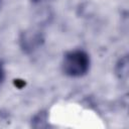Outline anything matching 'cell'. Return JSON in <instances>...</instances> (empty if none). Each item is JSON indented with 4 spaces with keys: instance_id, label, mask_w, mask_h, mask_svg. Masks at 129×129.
<instances>
[{
    "instance_id": "obj_1",
    "label": "cell",
    "mask_w": 129,
    "mask_h": 129,
    "mask_svg": "<svg viewBox=\"0 0 129 129\" xmlns=\"http://www.w3.org/2000/svg\"><path fill=\"white\" fill-rule=\"evenodd\" d=\"M62 71L67 76L79 78L86 75L90 69L89 54L82 49H75L66 53L62 64Z\"/></svg>"
},
{
    "instance_id": "obj_2",
    "label": "cell",
    "mask_w": 129,
    "mask_h": 129,
    "mask_svg": "<svg viewBox=\"0 0 129 129\" xmlns=\"http://www.w3.org/2000/svg\"><path fill=\"white\" fill-rule=\"evenodd\" d=\"M43 35L42 32L37 30V29H28L25 30L20 38H19V43L21 48L25 52H33L36 49H38L41 44L43 43Z\"/></svg>"
},
{
    "instance_id": "obj_3",
    "label": "cell",
    "mask_w": 129,
    "mask_h": 129,
    "mask_svg": "<svg viewBox=\"0 0 129 129\" xmlns=\"http://www.w3.org/2000/svg\"><path fill=\"white\" fill-rule=\"evenodd\" d=\"M128 56H121L115 66V73L120 80H127L128 77Z\"/></svg>"
},
{
    "instance_id": "obj_4",
    "label": "cell",
    "mask_w": 129,
    "mask_h": 129,
    "mask_svg": "<svg viewBox=\"0 0 129 129\" xmlns=\"http://www.w3.org/2000/svg\"><path fill=\"white\" fill-rule=\"evenodd\" d=\"M4 79V70H3V67L0 64V83L3 81Z\"/></svg>"
},
{
    "instance_id": "obj_5",
    "label": "cell",
    "mask_w": 129,
    "mask_h": 129,
    "mask_svg": "<svg viewBox=\"0 0 129 129\" xmlns=\"http://www.w3.org/2000/svg\"><path fill=\"white\" fill-rule=\"evenodd\" d=\"M32 2H34V3H39V2H41V1H43V0H31Z\"/></svg>"
},
{
    "instance_id": "obj_6",
    "label": "cell",
    "mask_w": 129,
    "mask_h": 129,
    "mask_svg": "<svg viewBox=\"0 0 129 129\" xmlns=\"http://www.w3.org/2000/svg\"><path fill=\"white\" fill-rule=\"evenodd\" d=\"M0 7H1V0H0Z\"/></svg>"
}]
</instances>
